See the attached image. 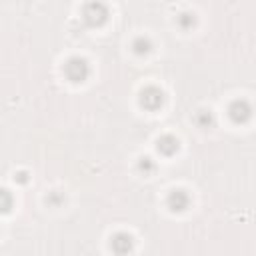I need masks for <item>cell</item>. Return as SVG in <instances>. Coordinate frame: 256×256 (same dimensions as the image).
<instances>
[{
	"mask_svg": "<svg viewBox=\"0 0 256 256\" xmlns=\"http://www.w3.org/2000/svg\"><path fill=\"white\" fill-rule=\"evenodd\" d=\"M82 20L90 28L102 26L108 20V8H106V4H102L100 0H92V2L84 4V8H82Z\"/></svg>",
	"mask_w": 256,
	"mask_h": 256,
	"instance_id": "cell-1",
	"label": "cell"
},
{
	"mask_svg": "<svg viewBox=\"0 0 256 256\" xmlns=\"http://www.w3.org/2000/svg\"><path fill=\"white\" fill-rule=\"evenodd\" d=\"M64 74H66V78L70 80V82H84L86 78H88V74H90V66H88V62L84 60V58H80V56H74V58H70L66 64H64Z\"/></svg>",
	"mask_w": 256,
	"mask_h": 256,
	"instance_id": "cell-2",
	"label": "cell"
},
{
	"mask_svg": "<svg viewBox=\"0 0 256 256\" xmlns=\"http://www.w3.org/2000/svg\"><path fill=\"white\" fill-rule=\"evenodd\" d=\"M140 104L146 110H158L164 104V92L160 88H156V86H146L140 92Z\"/></svg>",
	"mask_w": 256,
	"mask_h": 256,
	"instance_id": "cell-3",
	"label": "cell"
},
{
	"mask_svg": "<svg viewBox=\"0 0 256 256\" xmlns=\"http://www.w3.org/2000/svg\"><path fill=\"white\" fill-rule=\"evenodd\" d=\"M228 116L234 124H244L250 120L252 116V106L246 102V100H234L230 106H228Z\"/></svg>",
	"mask_w": 256,
	"mask_h": 256,
	"instance_id": "cell-4",
	"label": "cell"
},
{
	"mask_svg": "<svg viewBox=\"0 0 256 256\" xmlns=\"http://www.w3.org/2000/svg\"><path fill=\"white\" fill-rule=\"evenodd\" d=\"M166 204H168V208H170L172 212H182V210L188 208V204H190V196H188L184 190H172V192L168 194Z\"/></svg>",
	"mask_w": 256,
	"mask_h": 256,
	"instance_id": "cell-5",
	"label": "cell"
},
{
	"mask_svg": "<svg viewBox=\"0 0 256 256\" xmlns=\"http://www.w3.org/2000/svg\"><path fill=\"white\" fill-rule=\"evenodd\" d=\"M110 246H112V250H114L116 254H126V252L132 250V236L126 234V232H118V234L112 236Z\"/></svg>",
	"mask_w": 256,
	"mask_h": 256,
	"instance_id": "cell-6",
	"label": "cell"
},
{
	"mask_svg": "<svg viewBox=\"0 0 256 256\" xmlns=\"http://www.w3.org/2000/svg\"><path fill=\"white\" fill-rule=\"evenodd\" d=\"M156 148H158L160 154L172 156V154H176V150H178V140H176V136H172V134H164V136L158 138Z\"/></svg>",
	"mask_w": 256,
	"mask_h": 256,
	"instance_id": "cell-7",
	"label": "cell"
},
{
	"mask_svg": "<svg viewBox=\"0 0 256 256\" xmlns=\"http://www.w3.org/2000/svg\"><path fill=\"white\" fill-rule=\"evenodd\" d=\"M132 48H134L136 54H148V52L152 50V42H150L148 38H144V36H138V38L132 42Z\"/></svg>",
	"mask_w": 256,
	"mask_h": 256,
	"instance_id": "cell-8",
	"label": "cell"
},
{
	"mask_svg": "<svg viewBox=\"0 0 256 256\" xmlns=\"http://www.w3.org/2000/svg\"><path fill=\"white\" fill-rule=\"evenodd\" d=\"M178 24H180L184 30H188V28H192V26L196 24V18H194V14L184 12V14H180V16H178Z\"/></svg>",
	"mask_w": 256,
	"mask_h": 256,
	"instance_id": "cell-9",
	"label": "cell"
},
{
	"mask_svg": "<svg viewBox=\"0 0 256 256\" xmlns=\"http://www.w3.org/2000/svg\"><path fill=\"white\" fill-rule=\"evenodd\" d=\"M196 120H198V124H200L202 128H208V126L212 124V114H210V112H206V110H202V112H198Z\"/></svg>",
	"mask_w": 256,
	"mask_h": 256,
	"instance_id": "cell-10",
	"label": "cell"
},
{
	"mask_svg": "<svg viewBox=\"0 0 256 256\" xmlns=\"http://www.w3.org/2000/svg\"><path fill=\"white\" fill-rule=\"evenodd\" d=\"M138 168H140L144 174H148V172H152V170H154V162H152L150 158H142V160L138 162Z\"/></svg>",
	"mask_w": 256,
	"mask_h": 256,
	"instance_id": "cell-11",
	"label": "cell"
},
{
	"mask_svg": "<svg viewBox=\"0 0 256 256\" xmlns=\"http://www.w3.org/2000/svg\"><path fill=\"white\" fill-rule=\"evenodd\" d=\"M2 210L4 212L10 210V192L8 190H2Z\"/></svg>",
	"mask_w": 256,
	"mask_h": 256,
	"instance_id": "cell-12",
	"label": "cell"
},
{
	"mask_svg": "<svg viewBox=\"0 0 256 256\" xmlns=\"http://www.w3.org/2000/svg\"><path fill=\"white\" fill-rule=\"evenodd\" d=\"M62 200V196H56V194H52L50 198H48V202H52V204H58Z\"/></svg>",
	"mask_w": 256,
	"mask_h": 256,
	"instance_id": "cell-13",
	"label": "cell"
},
{
	"mask_svg": "<svg viewBox=\"0 0 256 256\" xmlns=\"http://www.w3.org/2000/svg\"><path fill=\"white\" fill-rule=\"evenodd\" d=\"M18 180H20V182H26V174H24V172H20V174H18Z\"/></svg>",
	"mask_w": 256,
	"mask_h": 256,
	"instance_id": "cell-14",
	"label": "cell"
}]
</instances>
